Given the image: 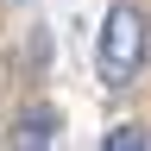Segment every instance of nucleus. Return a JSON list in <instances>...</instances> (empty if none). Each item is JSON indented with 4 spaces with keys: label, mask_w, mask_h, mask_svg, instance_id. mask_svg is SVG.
<instances>
[{
    "label": "nucleus",
    "mask_w": 151,
    "mask_h": 151,
    "mask_svg": "<svg viewBox=\"0 0 151 151\" xmlns=\"http://www.w3.org/2000/svg\"><path fill=\"white\" fill-rule=\"evenodd\" d=\"M50 139H57V113H50V107L19 120V145H50Z\"/></svg>",
    "instance_id": "obj_2"
},
{
    "label": "nucleus",
    "mask_w": 151,
    "mask_h": 151,
    "mask_svg": "<svg viewBox=\"0 0 151 151\" xmlns=\"http://www.w3.org/2000/svg\"><path fill=\"white\" fill-rule=\"evenodd\" d=\"M145 63V13L132 0H113L101 19V44H94V69H101L107 88H132Z\"/></svg>",
    "instance_id": "obj_1"
},
{
    "label": "nucleus",
    "mask_w": 151,
    "mask_h": 151,
    "mask_svg": "<svg viewBox=\"0 0 151 151\" xmlns=\"http://www.w3.org/2000/svg\"><path fill=\"white\" fill-rule=\"evenodd\" d=\"M145 145H151V139H145L139 126H113V132H107V151H145Z\"/></svg>",
    "instance_id": "obj_3"
}]
</instances>
